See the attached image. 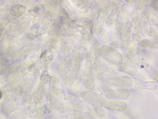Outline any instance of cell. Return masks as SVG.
I'll use <instances>...</instances> for the list:
<instances>
[{
    "label": "cell",
    "mask_w": 158,
    "mask_h": 119,
    "mask_svg": "<svg viewBox=\"0 0 158 119\" xmlns=\"http://www.w3.org/2000/svg\"><path fill=\"white\" fill-rule=\"evenodd\" d=\"M3 26L0 25V35H1L3 31Z\"/></svg>",
    "instance_id": "obj_3"
},
{
    "label": "cell",
    "mask_w": 158,
    "mask_h": 119,
    "mask_svg": "<svg viewBox=\"0 0 158 119\" xmlns=\"http://www.w3.org/2000/svg\"><path fill=\"white\" fill-rule=\"evenodd\" d=\"M33 11L36 14H41L44 12V6L42 5L36 6L34 8Z\"/></svg>",
    "instance_id": "obj_2"
},
{
    "label": "cell",
    "mask_w": 158,
    "mask_h": 119,
    "mask_svg": "<svg viewBox=\"0 0 158 119\" xmlns=\"http://www.w3.org/2000/svg\"><path fill=\"white\" fill-rule=\"evenodd\" d=\"M26 7L20 5L12 6L10 10V13L15 17H19L23 15L25 13Z\"/></svg>",
    "instance_id": "obj_1"
}]
</instances>
